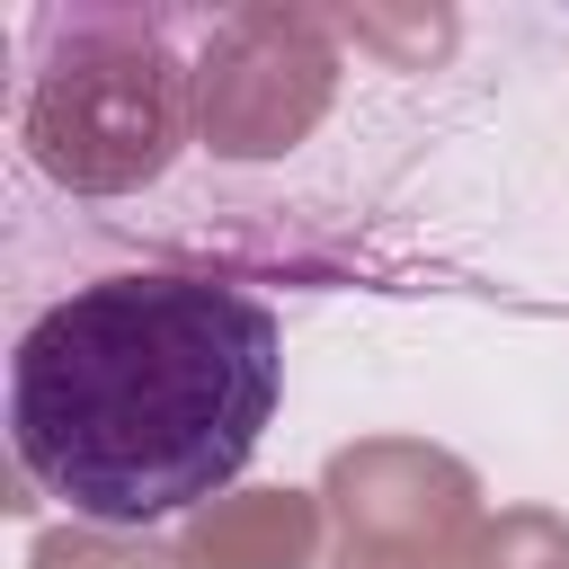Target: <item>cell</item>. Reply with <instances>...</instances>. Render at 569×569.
I'll list each match as a JSON object with an SVG mask.
<instances>
[{
  "mask_svg": "<svg viewBox=\"0 0 569 569\" xmlns=\"http://www.w3.org/2000/svg\"><path fill=\"white\" fill-rule=\"evenodd\" d=\"M284 329L222 276H89L18 329L9 453L80 525L151 533L231 489L276 418Z\"/></svg>",
  "mask_w": 569,
  "mask_h": 569,
  "instance_id": "cell-1",
  "label": "cell"
}]
</instances>
